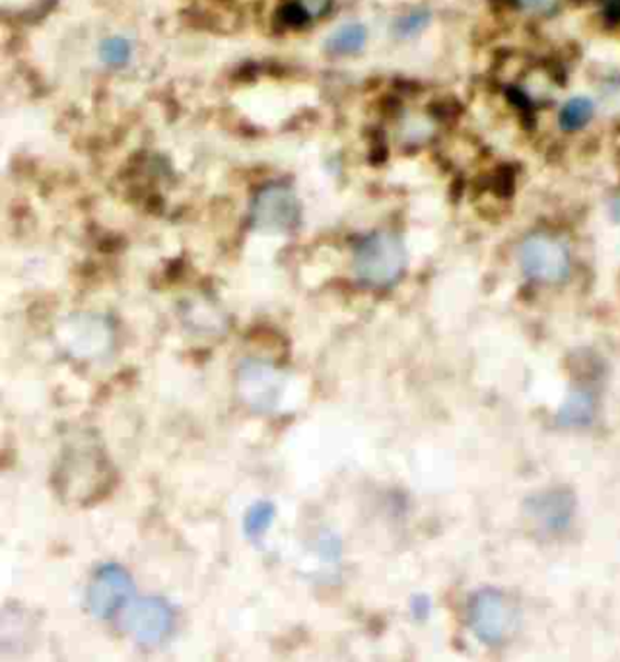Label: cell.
<instances>
[{"label":"cell","mask_w":620,"mask_h":662,"mask_svg":"<svg viewBox=\"0 0 620 662\" xmlns=\"http://www.w3.org/2000/svg\"><path fill=\"white\" fill-rule=\"evenodd\" d=\"M407 267V251L401 237L391 232H376L360 239L354 249V272L367 288H389L401 279Z\"/></svg>","instance_id":"6da1fadb"},{"label":"cell","mask_w":620,"mask_h":662,"mask_svg":"<svg viewBox=\"0 0 620 662\" xmlns=\"http://www.w3.org/2000/svg\"><path fill=\"white\" fill-rule=\"evenodd\" d=\"M519 267L527 279L541 284H560L569 279L570 249L566 241L547 232L525 237L519 247Z\"/></svg>","instance_id":"7a4b0ae2"},{"label":"cell","mask_w":620,"mask_h":662,"mask_svg":"<svg viewBox=\"0 0 620 662\" xmlns=\"http://www.w3.org/2000/svg\"><path fill=\"white\" fill-rule=\"evenodd\" d=\"M302 218L296 194L284 185H269L255 194L249 210L251 226L262 234H289Z\"/></svg>","instance_id":"3957f363"},{"label":"cell","mask_w":620,"mask_h":662,"mask_svg":"<svg viewBox=\"0 0 620 662\" xmlns=\"http://www.w3.org/2000/svg\"><path fill=\"white\" fill-rule=\"evenodd\" d=\"M469 626L489 646L502 643L516 626V612L504 594L487 589L469 602Z\"/></svg>","instance_id":"277c9868"},{"label":"cell","mask_w":620,"mask_h":662,"mask_svg":"<svg viewBox=\"0 0 620 662\" xmlns=\"http://www.w3.org/2000/svg\"><path fill=\"white\" fill-rule=\"evenodd\" d=\"M134 596V583L122 567H100L87 589V606L97 618H112L117 612L129 608Z\"/></svg>","instance_id":"5b68a950"},{"label":"cell","mask_w":620,"mask_h":662,"mask_svg":"<svg viewBox=\"0 0 620 662\" xmlns=\"http://www.w3.org/2000/svg\"><path fill=\"white\" fill-rule=\"evenodd\" d=\"M174 628V616L166 602L160 599H142L127 612V629L142 646H157L166 641Z\"/></svg>","instance_id":"8992f818"},{"label":"cell","mask_w":620,"mask_h":662,"mask_svg":"<svg viewBox=\"0 0 620 662\" xmlns=\"http://www.w3.org/2000/svg\"><path fill=\"white\" fill-rule=\"evenodd\" d=\"M112 340V331L104 319L94 315H77L67 321L61 332V342L77 356H97Z\"/></svg>","instance_id":"52a82bcc"},{"label":"cell","mask_w":620,"mask_h":662,"mask_svg":"<svg viewBox=\"0 0 620 662\" xmlns=\"http://www.w3.org/2000/svg\"><path fill=\"white\" fill-rule=\"evenodd\" d=\"M239 391L255 410H271L279 402L280 379L277 369L261 362H249L239 371Z\"/></svg>","instance_id":"ba28073f"},{"label":"cell","mask_w":620,"mask_h":662,"mask_svg":"<svg viewBox=\"0 0 620 662\" xmlns=\"http://www.w3.org/2000/svg\"><path fill=\"white\" fill-rule=\"evenodd\" d=\"M367 44V29L364 24L352 22L339 27L335 34L327 39V51L337 57H349L362 51Z\"/></svg>","instance_id":"9c48e42d"},{"label":"cell","mask_w":620,"mask_h":662,"mask_svg":"<svg viewBox=\"0 0 620 662\" xmlns=\"http://www.w3.org/2000/svg\"><path fill=\"white\" fill-rule=\"evenodd\" d=\"M595 117V104L592 97H570L566 104L560 107L559 125L562 131L576 132L586 129Z\"/></svg>","instance_id":"30bf717a"},{"label":"cell","mask_w":620,"mask_h":662,"mask_svg":"<svg viewBox=\"0 0 620 662\" xmlns=\"http://www.w3.org/2000/svg\"><path fill=\"white\" fill-rule=\"evenodd\" d=\"M331 7L332 0H294L282 9V20L290 26H304L312 20L325 16Z\"/></svg>","instance_id":"8fae6325"},{"label":"cell","mask_w":620,"mask_h":662,"mask_svg":"<svg viewBox=\"0 0 620 662\" xmlns=\"http://www.w3.org/2000/svg\"><path fill=\"white\" fill-rule=\"evenodd\" d=\"M572 506L566 501L564 494H551L542 496L535 501V513L541 515L542 523L547 527H557L569 521V513Z\"/></svg>","instance_id":"7c38bea8"},{"label":"cell","mask_w":620,"mask_h":662,"mask_svg":"<svg viewBox=\"0 0 620 662\" xmlns=\"http://www.w3.org/2000/svg\"><path fill=\"white\" fill-rule=\"evenodd\" d=\"M432 22V12L429 9H412L405 12L394 22V34L401 39H411L422 34Z\"/></svg>","instance_id":"4fadbf2b"},{"label":"cell","mask_w":620,"mask_h":662,"mask_svg":"<svg viewBox=\"0 0 620 662\" xmlns=\"http://www.w3.org/2000/svg\"><path fill=\"white\" fill-rule=\"evenodd\" d=\"M594 412V402L587 394H572L570 401L564 404V409L560 412V422L569 424V426H584L586 422L592 419Z\"/></svg>","instance_id":"5bb4252c"},{"label":"cell","mask_w":620,"mask_h":662,"mask_svg":"<svg viewBox=\"0 0 620 662\" xmlns=\"http://www.w3.org/2000/svg\"><path fill=\"white\" fill-rule=\"evenodd\" d=\"M272 519H274V507L272 504H255L251 509H249V513L245 515V534L251 539V541H257V539H261L265 536V532L269 531V527L272 524Z\"/></svg>","instance_id":"9a60e30c"},{"label":"cell","mask_w":620,"mask_h":662,"mask_svg":"<svg viewBox=\"0 0 620 662\" xmlns=\"http://www.w3.org/2000/svg\"><path fill=\"white\" fill-rule=\"evenodd\" d=\"M132 47L125 37H109L100 45V61L107 67H122L131 61Z\"/></svg>","instance_id":"2e32d148"},{"label":"cell","mask_w":620,"mask_h":662,"mask_svg":"<svg viewBox=\"0 0 620 662\" xmlns=\"http://www.w3.org/2000/svg\"><path fill=\"white\" fill-rule=\"evenodd\" d=\"M514 2L519 12H524L527 16L545 17L559 12L564 0H514Z\"/></svg>","instance_id":"e0dca14e"}]
</instances>
